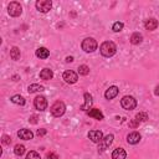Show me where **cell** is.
Here are the masks:
<instances>
[{
    "label": "cell",
    "instance_id": "21",
    "mask_svg": "<svg viewBox=\"0 0 159 159\" xmlns=\"http://www.w3.org/2000/svg\"><path fill=\"white\" fill-rule=\"evenodd\" d=\"M20 56H21L20 48L16 47V46L11 47V50H10V57H11L14 61H17V60H20Z\"/></svg>",
    "mask_w": 159,
    "mask_h": 159
},
{
    "label": "cell",
    "instance_id": "10",
    "mask_svg": "<svg viewBox=\"0 0 159 159\" xmlns=\"http://www.w3.org/2000/svg\"><path fill=\"white\" fill-rule=\"evenodd\" d=\"M88 138L93 143H99L103 139V133L101 130H89L88 132Z\"/></svg>",
    "mask_w": 159,
    "mask_h": 159
},
{
    "label": "cell",
    "instance_id": "2",
    "mask_svg": "<svg viewBox=\"0 0 159 159\" xmlns=\"http://www.w3.org/2000/svg\"><path fill=\"white\" fill-rule=\"evenodd\" d=\"M50 111H51V114H52L53 117H61V116H63L65 112H66V106H65V103H63L62 101H56V102L51 106Z\"/></svg>",
    "mask_w": 159,
    "mask_h": 159
},
{
    "label": "cell",
    "instance_id": "32",
    "mask_svg": "<svg viewBox=\"0 0 159 159\" xmlns=\"http://www.w3.org/2000/svg\"><path fill=\"white\" fill-rule=\"evenodd\" d=\"M138 124H139V122H138L137 119H134V120H132V122L129 123V125H130V127H133V128H135Z\"/></svg>",
    "mask_w": 159,
    "mask_h": 159
},
{
    "label": "cell",
    "instance_id": "24",
    "mask_svg": "<svg viewBox=\"0 0 159 159\" xmlns=\"http://www.w3.org/2000/svg\"><path fill=\"white\" fill-rule=\"evenodd\" d=\"M78 73L82 76H87L89 73V67L87 65H81L78 66Z\"/></svg>",
    "mask_w": 159,
    "mask_h": 159
},
{
    "label": "cell",
    "instance_id": "25",
    "mask_svg": "<svg viewBox=\"0 0 159 159\" xmlns=\"http://www.w3.org/2000/svg\"><path fill=\"white\" fill-rule=\"evenodd\" d=\"M135 119H137L138 122H145V120L148 119V113H145V112H139V113L135 114Z\"/></svg>",
    "mask_w": 159,
    "mask_h": 159
},
{
    "label": "cell",
    "instance_id": "34",
    "mask_svg": "<svg viewBox=\"0 0 159 159\" xmlns=\"http://www.w3.org/2000/svg\"><path fill=\"white\" fill-rule=\"evenodd\" d=\"M73 61V57L72 56H67L66 57V62H72Z\"/></svg>",
    "mask_w": 159,
    "mask_h": 159
},
{
    "label": "cell",
    "instance_id": "30",
    "mask_svg": "<svg viewBox=\"0 0 159 159\" xmlns=\"http://www.w3.org/2000/svg\"><path fill=\"white\" fill-rule=\"evenodd\" d=\"M29 122L32 123V124H36V123H37V116H31V117L29 118Z\"/></svg>",
    "mask_w": 159,
    "mask_h": 159
},
{
    "label": "cell",
    "instance_id": "31",
    "mask_svg": "<svg viewBox=\"0 0 159 159\" xmlns=\"http://www.w3.org/2000/svg\"><path fill=\"white\" fill-rule=\"evenodd\" d=\"M47 159H58V157L55 153H48L47 154Z\"/></svg>",
    "mask_w": 159,
    "mask_h": 159
},
{
    "label": "cell",
    "instance_id": "23",
    "mask_svg": "<svg viewBox=\"0 0 159 159\" xmlns=\"http://www.w3.org/2000/svg\"><path fill=\"white\" fill-rule=\"evenodd\" d=\"M11 102L15 103V104H19V106H24L25 104V98L20 94H15L11 97Z\"/></svg>",
    "mask_w": 159,
    "mask_h": 159
},
{
    "label": "cell",
    "instance_id": "6",
    "mask_svg": "<svg viewBox=\"0 0 159 159\" xmlns=\"http://www.w3.org/2000/svg\"><path fill=\"white\" fill-rule=\"evenodd\" d=\"M35 6L40 12H48L52 7V2L51 0H37Z\"/></svg>",
    "mask_w": 159,
    "mask_h": 159
},
{
    "label": "cell",
    "instance_id": "15",
    "mask_svg": "<svg viewBox=\"0 0 159 159\" xmlns=\"http://www.w3.org/2000/svg\"><path fill=\"white\" fill-rule=\"evenodd\" d=\"M144 26H145V29H147V30L153 31V30H155V29L158 27V20H157V19H154V17H150V19L145 20Z\"/></svg>",
    "mask_w": 159,
    "mask_h": 159
},
{
    "label": "cell",
    "instance_id": "3",
    "mask_svg": "<svg viewBox=\"0 0 159 159\" xmlns=\"http://www.w3.org/2000/svg\"><path fill=\"white\" fill-rule=\"evenodd\" d=\"M97 46H98V43L93 37H87L81 43V47L84 52H93L97 50Z\"/></svg>",
    "mask_w": 159,
    "mask_h": 159
},
{
    "label": "cell",
    "instance_id": "27",
    "mask_svg": "<svg viewBox=\"0 0 159 159\" xmlns=\"http://www.w3.org/2000/svg\"><path fill=\"white\" fill-rule=\"evenodd\" d=\"M25 159H41V157H40V154H39L37 152L31 150V152H29V153H27V155H26V158H25Z\"/></svg>",
    "mask_w": 159,
    "mask_h": 159
},
{
    "label": "cell",
    "instance_id": "20",
    "mask_svg": "<svg viewBox=\"0 0 159 159\" xmlns=\"http://www.w3.org/2000/svg\"><path fill=\"white\" fill-rule=\"evenodd\" d=\"M142 41H143V36L139 32H134L130 36V43L132 45H139V43H142Z\"/></svg>",
    "mask_w": 159,
    "mask_h": 159
},
{
    "label": "cell",
    "instance_id": "19",
    "mask_svg": "<svg viewBox=\"0 0 159 159\" xmlns=\"http://www.w3.org/2000/svg\"><path fill=\"white\" fill-rule=\"evenodd\" d=\"M36 56H37L39 58L45 60V58H47V57L50 56V51H48L46 47H39V48L36 50Z\"/></svg>",
    "mask_w": 159,
    "mask_h": 159
},
{
    "label": "cell",
    "instance_id": "1",
    "mask_svg": "<svg viewBox=\"0 0 159 159\" xmlns=\"http://www.w3.org/2000/svg\"><path fill=\"white\" fill-rule=\"evenodd\" d=\"M99 51H101L102 56H104V57H112V56L117 52V46H116V43L112 42V41H104V42L101 45Z\"/></svg>",
    "mask_w": 159,
    "mask_h": 159
},
{
    "label": "cell",
    "instance_id": "9",
    "mask_svg": "<svg viewBox=\"0 0 159 159\" xmlns=\"http://www.w3.org/2000/svg\"><path fill=\"white\" fill-rule=\"evenodd\" d=\"M34 106L36 109L39 111H45L47 108V99L46 97L43 96H37L35 99H34Z\"/></svg>",
    "mask_w": 159,
    "mask_h": 159
},
{
    "label": "cell",
    "instance_id": "11",
    "mask_svg": "<svg viewBox=\"0 0 159 159\" xmlns=\"http://www.w3.org/2000/svg\"><path fill=\"white\" fill-rule=\"evenodd\" d=\"M17 137L20 139H24V140H30L34 138V133L30 130V129H26V128H22L17 132Z\"/></svg>",
    "mask_w": 159,
    "mask_h": 159
},
{
    "label": "cell",
    "instance_id": "18",
    "mask_svg": "<svg viewBox=\"0 0 159 159\" xmlns=\"http://www.w3.org/2000/svg\"><path fill=\"white\" fill-rule=\"evenodd\" d=\"M52 77H53L52 70H50V68H43V70H41V72H40V78H41V80L47 81V80H51Z\"/></svg>",
    "mask_w": 159,
    "mask_h": 159
},
{
    "label": "cell",
    "instance_id": "35",
    "mask_svg": "<svg viewBox=\"0 0 159 159\" xmlns=\"http://www.w3.org/2000/svg\"><path fill=\"white\" fill-rule=\"evenodd\" d=\"M154 93H155L157 96H159V84L155 87V91H154Z\"/></svg>",
    "mask_w": 159,
    "mask_h": 159
},
{
    "label": "cell",
    "instance_id": "5",
    "mask_svg": "<svg viewBox=\"0 0 159 159\" xmlns=\"http://www.w3.org/2000/svg\"><path fill=\"white\" fill-rule=\"evenodd\" d=\"M7 12H9V15L12 16V17L20 16L21 12H22V6H21V4L17 2V1H11V2L9 4V6H7Z\"/></svg>",
    "mask_w": 159,
    "mask_h": 159
},
{
    "label": "cell",
    "instance_id": "28",
    "mask_svg": "<svg viewBox=\"0 0 159 159\" xmlns=\"http://www.w3.org/2000/svg\"><path fill=\"white\" fill-rule=\"evenodd\" d=\"M123 22H119V21H117V22H114L113 24V26H112V30L114 31V32H119V31H122L123 30Z\"/></svg>",
    "mask_w": 159,
    "mask_h": 159
},
{
    "label": "cell",
    "instance_id": "26",
    "mask_svg": "<svg viewBox=\"0 0 159 159\" xmlns=\"http://www.w3.org/2000/svg\"><path fill=\"white\" fill-rule=\"evenodd\" d=\"M14 153L16 155H22L25 153V147L22 144H16L15 148H14Z\"/></svg>",
    "mask_w": 159,
    "mask_h": 159
},
{
    "label": "cell",
    "instance_id": "17",
    "mask_svg": "<svg viewBox=\"0 0 159 159\" xmlns=\"http://www.w3.org/2000/svg\"><path fill=\"white\" fill-rule=\"evenodd\" d=\"M83 97H84V104L83 106H81V108L80 109H82V111H87V109H91V106H92V96L89 94V93H84L83 94Z\"/></svg>",
    "mask_w": 159,
    "mask_h": 159
},
{
    "label": "cell",
    "instance_id": "16",
    "mask_svg": "<svg viewBox=\"0 0 159 159\" xmlns=\"http://www.w3.org/2000/svg\"><path fill=\"white\" fill-rule=\"evenodd\" d=\"M127 153L123 148H116L112 153V159H125Z\"/></svg>",
    "mask_w": 159,
    "mask_h": 159
},
{
    "label": "cell",
    "instance_id": "4",
    "mask_svg": "<svg viewBox=\"0 0 159 159\" xmlns=\"http://www.w3.org/2000/svg\"><path fill=\"white\" fill-rule=\"evenodd\" d=\"M120 106L125 111H132V109H134L137 107V99L133 96H124L120 99Z\"/></svg>",
    "mask_w": 159,
    "mask_h": 159
},
{
    "label": "cell",
    "instance_id": "22",
    "mask_svg": "<svg viewBox=\"0 0 159 159\" xmlns=\"http://www.w3.org/2000/svg\"><path fill=\"white\" fill-rule=\"evenodd\" d=\"M27 91H29V93L42 92V91H45V87L41 86V84H37V83H34V84H30V86L27 87Z\"/></svg>",
    "mask_w": 159,
    "mask_h": 159
},
{
    "label": "cell",
    "instance_id": "12",
    "mask_svg": "<svg viewBox=\"0 0 159 159\" xmlns=\"http://www.w3.org/2000/svg\"><path fill=\"white\" fill-rule=\"evenodd\" d=\"M140 139H142V135H140V133H138V132H132V133H129V134L127 135V142H128V144H137V143L140 142Z\"/></svg>",
    "mask_w": 159,
    "mask_h": 159
},
{
    "label": "cell",
    "instance_id": "29",
    "mask_svg": "<svg viewBox=\"0 0 159 159\" xmlns=\"http://www.w3.org/2000/svg\"><path fill=\"white\" fill-rule=\"evenodd\" d=\"M1 142H2V144H5V145H10V143H11V138H10L9 135L4 134V135H2V139H1Z\"/></svg>",
    "mask_w": 159,
    "mask_h": 159
},
{
    "label": "cell",
    "instance_id": "14",
    "mask_svg": "<svg viewBox=\"0 0 159 159\" xmlns=\"http://www.w3.org/2000/svg\"><path fill=\"white\" fill-rule=\"evenodd\" d=\"M87 114H88L91 118H94V119H97V120H102V119L104 118L103 113H102L98 108H91V109L87 112Z\"/></svg>",
    "mask_w": 159,
    "mask_h": 159
},
{
    "label": "cell",
    "instance_id": "13",
    "mask_svg": "<svg viewBox=\"0 0 159 159\" xmlns=\"http://www.w3.org/2000/svg\"><path fill=\"white\" fill-rule=\"evenodd\" d=\"M118 92H119V89H118L117 86H111V87L107 88V91L104 92V97H106V99H113L114 97H117Z\"/></svg>",
    "mask_w": 159,
    "mask_h": 159
},
{
    "label": "cell",
    "instance_id": "8",
    "mask_svg": "<svg viewBox=\"0 0 159 159\" xmlns=\"http://www.w3.org/2000/svg\"><path fill=\"white\" fill-rule=\"evenodd\" d=\"M62 77H63V80H65V82H66V83H70V84L76 83L77 80H78V75H77L75 71H71V70L65 71L63 75H62Z\"/></svg>",
    "mask_w": 159,
    "mask_h": 159
},
{
    "label": "cell",
    "instance_id": "7",
    "mask_svg": "<svg viewBox=\"0 0 159 159\" xmlns=\"http://www.w3.org/2000/svg\"><path fill=\"white\" fill-rule=\"evenodd\" d=\"M113 134H107L106 137H103V139L98 143V152H104L106 149H108L113 142Z\"/></svg>",
    "mask_w": 159,
    "mask_h": 159
},
{
    "label": "cell",
    "instance_id": "33",
    "mask_svg": "<svg viewBox=\"0 0 159 159\" xmlns=\"http://www.w3.org/2000/svg\"><path fill=\"white\" fill-rule=\"evenodd\" d=\"M45 134H46V129L42 128V129H39V130H37V135L42 137V135H45Z\"/></svg>",
    "mask_w": 159,
    "mask_h": 159
}]
</instances>
